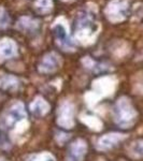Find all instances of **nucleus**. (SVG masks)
<instances>
[{"label": "nucleus", "instance_id": "obj_1", "mask_svg": "<svg viewBox=\"0 0 143 161\" xmlns=\"http://www.w3.org/2000/svg\"><path fill=\"white\" fill-rule=\"evenodd\" d=\"M133 112L130 108L129 102L120 99L116 102L114 106V118L115 122L120 126L129 125L130 120L132 119Z\"/></svg>", "mask_w": 143, "mask_h": 161}, {"label": "nucleus", "instance_id": "obj_2", "mask_svg": "<svg viewBox=\"0 0 143 161\" xmlns=\"http://www.w3.org/2000/svg\"><path fill=\"white\" fill-rule=\"evenodd\" d=\"M73 105L72 103L66 101L61 103L58 108V113H57V124L66 129H71L74 125L73 120Z\"/></svg>", "mask_w": 143, "mask_h": 161}, {"label": "nucleus", "instance_id": "obj_3", "mask_svg": "<svg viewBox=\"0 0 143 161\" xmlns=\"http://www.w3.org/2000/svg\"><path fill=\"white\" fill-rule=\"evenodd\" d=\"M25 118H26V112L24 109V105L18 102L12 105L6 113V116L4 118V126L7 128H13L14 126Z\"/></svg>", "mask_w": 143, "mask_h": 161}, {"label": "nucleus", "instance_id": "obj_4", "mask_svg": "<svg viewBox=\"0 0 143 161\" xmlns=\"http://www.w3.org/2000/svg\"><path fill=\"white\" fill-rule=\"evenodd\" d=\"M87 149V145L83 140H77L70 145L67 155V161H82Z\"/></svg>", "mask_w": 143, "mask_h": 161}, {"label": "nucleus", "instance_id": "obj_5", "mask_svg": "<svg viewBox=\"0 0 143 161\" xmlns=\"http://www.w3.org/2000/svg\"><path fill=\"white\" fill-rule=\"evenodd\" d=\"M122 135L117 134V133H110V134H106L101 136L97 142V148L99 150H108L111 149L116 145L117 142L120 141Z\"/></svg>", "mask_w": 143, "mask_h": 161}, {"label": "nucleus", "instance_id": "obj_6", "mask_svg": "<svg viewBox=\"0 0 143 161\" xmlns=\"http://www.w3.org/2000/svg\"><path fill=\"white\" fill-rule=\"evenodd\" d=\"M50 105L44 99L37 98L30 104V111L36 116H43L49 112Z\"/></svg>", "mask_w": 143, "mask_h": 161}, {"label": "nucleus", "instance_id": "obj_7", "mask_svg": "<svg viewBox=\"0 0 143 161\" xmlns=\"http://www.w3.org/2000/svg\"><path fill=\"white\" fill-rule=\"evenodd\" d=\"M28 161H56L55 158L52 155L47 154V153H43V154H38L33 155L28 159Z\"/></svg>", "mask_w": 143, "mask_h": 161}, {"label": "nucleus", "instance_id": "obj_8", "mask_svg": "<svg viewBox=\"0 0 143 161\" xmlns=\"http://www.w3.org/2000/svg\"><path fill=\"white\" fill-rule=\"evenodd\" d=\"M57 66V61L55 58H47V59L44 60L43 65H42V69L43 71H46V72H50V71H53Z\"/></svg>", "mask_w": 143, "mask_h": 161}, {"label": "nucleus", "instance_id": "obj_9", "mask_svg": "<svg viewBox=\"0 0 143 161\" xmlns=\"http://www.w3.org/2000/svg\"><path fill=\"white\" fill-rule=\"evenodd\" d=\"M1 53H2V55H4V57H10V56H12V55L14 54L13 46H11V45L4 46V49H1Z\"/></svg>", "mask_w": 143, "mask_h": 161}, {"label": "nucleus", "instance_id": "obj_10", "mask_svg": "<svg viewBox=\"0 0 143 161\" xmlns=\"http://www.w3.org/2000/svg\"><path fill=\"white\" fill-rule=\"evenodd\" d=\"M0 161H6L4 159H0Z\"/></svg>", "mask_w": 143, "mask_h": 161}]
</instances>
